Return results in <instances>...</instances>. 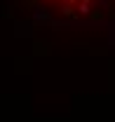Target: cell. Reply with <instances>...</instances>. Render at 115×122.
Wrapping results in <instances>:
<instances>
[{
	"mask_svg": "<svg viewBox=\"0 0 115 122\" xmlns=\"http://www.w3.org/2000/svg\"><path fill=\"white\" fill-rule=\"evenodd\" d=\"M61 14H63V16H71V19L75 16V12H73V5H71V2H63V5H61Z\"/></svg>",
	"mask_w": 115,
	"mask_h": 122,
	"instance_id": "obj_1",
	"label": "cell"
},
{
	"mask_svg": "<svg viewBox=\"0 0 115 122\" xmlns=\"http://www.w3.org/2000/svg\"><path fill=\"white\" fill-rule=\"evenodd\" d=\"M78 14H89V2H78Z\"/></svg>",
	"mask_w": 115,
	"mask_h": 122,
	"instance_id": "obj_2",
	"label": "cell"
},
{
	"mask_svg": "<svg viewBox=\"0 0 115 122\" xmlns=\"http://www.w3.org/2000/svg\"><path fill=\"white\" fill-rule=\"evenodd\" d=\"M89 16H92V19H101V16H103V12H92Z\"/></svg>",
	"mask_w": 115,
	"mask_h": 122,
	"instance_id": "obj_3",
	"label": "cell"
},
{
	"mask_svg": "<svg viewBox=\"0 0 115 122\" xmlns=\"http://www.w3.org/2000/svg\"><path fill=\"white\" fill-rule=\"evenodd\" d=\"M96 2H101L103 7H108V0H96Z\"/></svg>",
	"mask_w": 115,
	"mask_h": 122,
	"instance_id": "obj_4",
	"label": "cell"
},
{
	"mask_svg": "<svg viewBox=\"0 0 115 122\" xmlns=\"http://www.w3.org/2000/svg\"><path fill=\"white\" fill-rule=\"evenodd\" d=\"M63 2H71V5H73V2H80V0H63Z\"/></svg>",
	"mask_w": 115,
	"mask_h": 122,
	"instance_id": "obj_5",
	"label": "cell"
},
{
	"mask_svg": "<svg viewBox=\"0 0 115 122\" xmlns=\"http://www.w3.org/2000/svg\"><path fill=\"white\" fill-rule=\"evenodd\" d=\"M80 2H92V0H80Z\"/></svg>",
	"mask_w": 115,
	"mask_h": 122,
	"instance_id": "obj_6",
	"label": "cell"
}]
</instances>
